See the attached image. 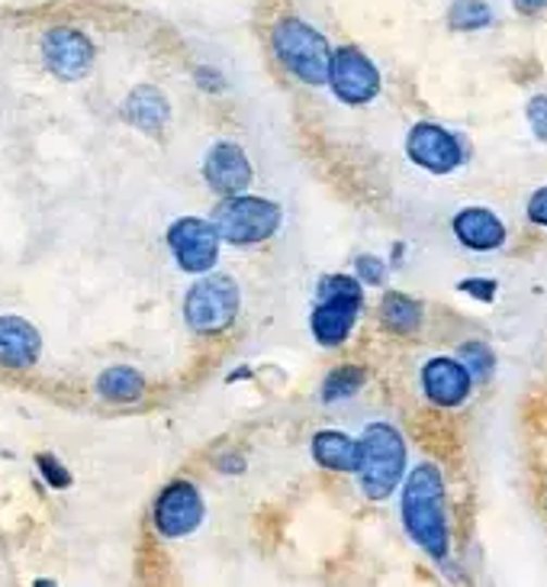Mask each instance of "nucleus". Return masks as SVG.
Instances as JSON below:
<instances>
[{
  "label": "nucleus",
  "instance_id": "f257e3e1",
  "mask_svg": "<svg viewBox=\"0 0 547 587\" xmlns=\"http://www.w3.org/2000/svg\"><path fill=\"white\" fill-rule=\"evenodd\" d=\"M399 516L409 539L432 559H445L451 549V529L445 513V478L438 465L422 462L409 472L399 498Z\"/></svg>",
  "mask_w": 547,
  "mask_h": 587
},
{
  "label": "nucleus",
  "instance_id": "f03ea898",
  "mask_svg": "<svg viewBox=\"0 0 547 587\" xmlns=\"http://www.w3.org/2000/svg\"><path fill=\"white\" fill-rule=\"evenodd\" d=\"M358 485L364 498L387 501L406 475V439L390 423H371L358 439Z\"/></svg>",
  "mask_w": 547,
  "mask_h": 587
},
{
  "label": "nucleus",
  "instance_id": "7ed1b4c3",
  "mask_svg": "<svg viewBox=\"0 0 547 587\" xmlns=\"http://www.w3.org/2000/svg\"><path fill=\"white\" fill-rule=\"evenodd\" d=\"M364 307V284L351 274H328L319 281L315 307L310 317L313 339L325 348H338L348 342V335L358 323V314Z\"/></svg>",
  "mask_w": 547,
  "mask_h": 587
},
{
  "label": "nucleus",
  "instance_id": "20e7f679",
  "mask_svg": "<svg viewBox=\"0 0 547 587\" xmlns=\"http://www.w3.org/2000/svg\"><path fill=\"white\" fill-rule=\"evenodd\" d=\"M281 223H284L281 204H274L268 197H254V194L223 197L213 210V227H216L220 240L235 249L268 243L281 230Z\"/></svg>",
  "mask_w": 547,
  "mask_h": 587
},
{
  "label": "nucleus",
  "instance_id": "39448f33",
  "mask_svg": "<svg viewBox=\"0 0 547 587\" xmlns=\"http://www.w3.org/2000/svg\"><path fill=\"white\" fill-rule=\"evenodd\" d=\"M271 49L277 62L303 84H325L328 75V39L300 16H284L271 29Z\"/></svg>",
  "mask_w": 547,
  "mask_h": 587
},
{
  "label": "nucleus",
  "instance_id": "423d86ee",
  "mask_svg": "<svg viewBox=\"0 0 547 587\" xmlns=\"http://www.w3.org/2000/svg\"><path fill=\"white\" fill-rule=\"evenodd\" d=\"M241 294L229 274H200L184 297V320L197 335L226 333L238 317Z\"/></svg>",
  "mask_w": 547,
  "mask_h": 587
},
{
  "label": "nucleus",
  "instance_id": "0eeeda50",
  "mask_svg": "<svg viewBox=\"0 0 547 587\" xmlns=\"http://www.w3.org/2000/svg\"><path fill=\"white\" fill-rule=\"evenodd\" d=\"M167 249L174 255L177 268L187 274H207L216 258H220V233L213 227V220H200V217H181L167 227Z\"/></svg>",
  "mask_w": 547,
  "mask_h": 587
},
{
  "label": "nucleus",
  "instance_id": "6e6552de",
  "mask_svg": "<svg viewBox=\"0 0 547 587\" xmlns=\"http://www.w3.org/2000/svg\"><path fill=\"white\" fill-rule=\"evenodd\" d=\"M325 84L332 87V94L341 100V103H351V107H361V103H371L377 94H381V72L377 65L355 46H341L332 52L328 59V75Z\"/></svg>",
  "mask_w": 547,
  "mask_h": 587
},
{
  "label": "nucleus",
  "instance_id": "1a4fd4ad",
  "mask_svg": "<svg viewBox=\"0 0 547 587\" xmlns=\"http://www.w3.org/2000/svg\"><path fill=\"white\" fill-rule=\"evenodd\" d=\"M207 516V503L194 481H171L152 506V526L164 539H184L200 529Z\"/></svg>",
  "mask_w": 547,
  "mask_h": 587
},
{
  "label": "nucleus",
  "instance_id": "9d476101",
  "mask_svg": "<svg viewBox=\"0 0 547 587\" xmlns=\"http://www.w3.org/2000/svg\"><path fill=\"white\" fill-rule=\"evenodd\" d=\"M42 62L62 82H80L94 69V42L72 26H55L42 36Z\"/></svg>",
  "mask_w": 547,
  "mask_h": 587
},
{
  "label": "nucleus",
  "instance_id": "9b49d317",
  "mask_svg": "<svg viewBox=\"0 0 547 587\" xmlns=\"http://www.w3.org/2000/svg\"><path fill=\"white\" fill-rule=\"evenodd\" d=\"M406 156L409 162L432 174H448L464 162V149L458 136L438 123H415L406 136Z\"/></svg>",
  "mask_w": 547,
  "mask_h": 587
},
{
  "label": "nucleus",
  "instance_id": "f8f14e48",
  "mask_svg": "<svg viewBox=\"0 0 547 587\" xmlns=\"http://www.w3.org/2000/svg\"><path fill=\"white\" fill-rule=\"evenodd\" d=\"M251 178H254V171H251V162H248V156H245V149L238 143L220 139L203 156V181L220 197L245 194V187H251Z\"/></svg>",
  "mask_w": 547,
  "mask_h": 587
},
{
  "label": "nucleus",
  "instance_id": "ddd939ff",
  "mask_svg": "<svg viewBox=\"0 0 547 587\" xmlns=\"http://www.w3.org/2000/svg\"><path fill=\"white\" fill-rule=\"evenodd\" d=\"M470 388H473V378L458 358L438 355L425 362L422 368V391L435 407H445V411L461 407L470 398Z\"/></svg>",
  "mask_w": 547,
  "mask_h": 587
},
{
  "label": "nucleus",
  "instance_id": "4468645a",
  "mask_svg": "<svg viewBox=\"0 0 547 587\" xmlns=\"http://www.w3.org/2000/svg\"><path fill=\"white\" fill-rule=\"evenodd\" d=\"M42 355L39 330L16 314L0 317V368L3 371H29Z\"/></svg>",
  "mask_w": 547,
  "mask_h": 587
},
{
  "label": "nucleus",
  "instance_id": "2eb2a0df",
  "mask_svg": "<svg viewBox=\"0 0 547 587\" xmlns=\"http://www.w3.org/2000/svg\"><path fill=\"white\" fill-rule=\"evenodd\" d=\"M455 236L473 252H493L506 243V223L486 207H464L455 217Z\"/></svg>",
  "mask_w": 547,
  "mask_h": 587
},
{
  "label": "nucleus",
  "instance_id": "dca6fc26",
  "mask_svg": "<svg viewBox=\"0 0 547 587\" xmlns=\"http://www.w3.org/2000/svg\"><path fill=\"white\" fill-rule=\"evenodd\" d=\"M123 117L136 126V130H142V133H149V136H158L164 126H167V120H171V103H167V97L152 87V84H139L136 90H129V97H126V103H123Z\"/></svg>",
  "mask_w": 547,
  "mask_h": 587
},
{
  "label": "nucleus",
  "instance_id": "f3484780",
  "mask_svg": "<svg viewBox=\"0 0 547 587\" xmlns=\"http://www.w3.org/2000/svg\"><path fill=\"white\" fill-rule=\"evenodd\" d=\"M313 458L319 468L338 472V475H355L358 468V439L338 429H319L313 436Z\"/></svg>",
  "mask_w": 547,
  "mask_h": 587
},
{
  "label": "nucleus",
  "instance_id": "a211bd4d",
  "mask_svg": "<svg viewBox=\"0 0 547 587\" xmlns=\"http://www.w3.org/2000/svg\"><path fill=\"white\" fill-rule=\"evenodd\" d=\"M97 394L107 404H136L146 394V378L139 368L133 365H113L107 371H100L97 378Z\"/></svg>",
  "mask_w": 547,
  "mask_h": 587
},
{
  "label": "nucleus",
  "instance_id": "6ab92c4d",
  "mask_svg": "<svg viewBox=\"0 0 547 587\" xmlns=\"http://www.w3.org/2000/svg\"><path fill=\"white\" fill-rule=\"evenodd\" d=\"M381 320L393 335H412L422 327V304L412 301L409 294L387 291L381 301Z\"/></svg>",
  "mask_w": 547,
  "mask_h": 587
},
{
  "label": "nucleus",
  "instance_id": "aec40b11",
  "mask_svg": "<svg viewBox=\"0 0 547 587\" xmlns=\"http://www.w3.org/2000/svg\"><path fill=\"white\" fill-rule=\"evenodd\" d=\"M368 381L364 365H338L325 375L322 381V404H338V401H351Z\"/></svg>",
  "mask_w": 547,
  "mask_h": 587
},
{
  "label": "nucleus",
  "instance_id": "412c9836",
  "mask_svg": "<svg viewBox=\"0 0 547 587\" xmlns=\"http://www.w3.org/2000/svg\"><path fill=\"white\" fill-rule=\"evenodd\" d=\"M448 23L461 33H473V29H483L493 23V10L486 0H451Z\"/></svg>",
  "mask_w": 547,
  "mask_h": 587
},
{
  "label": "nucleus",
  "instance_id": "4be33fe9",
  "mask_svg": "<svg viewBox=\"0 0 547 587\" xmlns=\"http://www.w3.org/2000/svg\"><path fill=\"white\" fill-rule=\"evenodd\" d=\"M458 362L468 368L473 381H476V378H480V381H486V378L493 375V365H496V358H493L489 345H486V342H476V339L461 345V358H458Z\"/></svg>",
  "mask_w": 547,
  "mask_h": 587
},
{
  "label": "nucleus",
  "instance_id": "5701e85b",
  "mask_svg": "<svg viewBox=\"0 0 547 587\" xmlns=\"http://www.w3.org/2000/svg\"><path fill=\"white\" fill-rule=\"evenodd\" d=\"M36 468H39V475H42V481L52 488V491H65V488H72V472L55 458V455H49V452H39L36 455Z\"/></svg>",
  "mask_w": 547,
  "mask_h": 587
},
{
  "label": "nucleus",
  "instance_id": "b1692460",
  "mask_svg": "<svg viewBox=\"0 0 547 587\" xmlns=\"http://www.w3.org/2000/svg\"><path fill=\"white\" fill-rule=\"evenodd\" d=\"M384 274H387L384 258H377V255H358L355 258V278L361 284H384Z\"/></svg>",
  "mask_w": 547,
  "mask_h": 587
},
{
  "label": "nucleus",
  "instance_id": "393cba45",
  "mask_svg": "<svg viewBox=\"0 0 547 587\" xmlns=\"http://www.w3.org/2000/svg\"><path fill=\"white\" fill-rule=\"evenodd\" d=\"M529 123H532V133L547 143V94H538V97H532L529 100Z\"/></svg>",
  "mask_w": 547,
  "mask_h": 587
},
{
  "label": "nucleus",
  "instance_id": "a878e982",
  "mask_svg": "<svg viewBox=\"0 0 547 587\" xmlns=\"http://www.w3.org/2000/svg\"><path fill=\"white\" fill-rule=\"evenodd\" d=\"M461 291L476 297V301H493L496 297V281H480V278H468L461 281Z\"/></svg>",
  "mask_w": 547,
  "mask_h": 587
},
{
  "label": "nucleus",
  "instance_id": "bb28decb",
  "mask_svg": "<svg viewBox=\"0 0 547 587\" xmlns=\"http://www.w3.org/2000/svg\"><path fill=\"white\" fill-rule=\"evenodd\" d=\"M529 220L538 223V227H547V187L532 194V200H529Z\"/></svg>",
  "mask_w": 547,
  "mask_h": 587
},
{
  "label": "nucleus",
  "instance_id": "cd10ccee",
  "mask_svg": "<svg viewBox=\"0 0 547 587\" xmlns=\"http://www.w3.org/2000/svg\"><path fill=\"white\" fill-rule=\"evenodd\" d=\"M197 84L203 87V90H223V75L220 72H213V69H197Z\"/></svg>",
  "mask_w": 547,
  "mask_h": 587
},
{
  "label": "nucleus",
  "instance_id": "c85d7f7f",
  "mask_svg": "<svg viewBox=\"0 0 547 587\" xmlns=\"http://www.w3.org/2000/svg\"><path fill=\"white\" fill-rule=\"evenodd\" d=\"M220 472H226V475L245 472V458H241V455H226V458H220Z\"/></svg>",
  "mask_w": 547,
  "mask_h": 587
},
{
  "label": "nucleus",
  "instance_id": "c756f323",
  "mask_svg": "<svg viewBox=\"0 0 547 587\" xmlns=\"http://www.w3.org/2000/svg\"><path fill=\"white\" fill-rule=\"evenodd\" d=\"M519 13H542L547 7V0H512Z\"/></svg>",
  "mask_w": 547,
  "mask_h": 587
},
{
  "label": "nucleus",
  "instance_id": "7c9ffc66",
  "mask_svg": "<svg viewBox=\"0 0 547 587\" xmlns=\"http://www.w3.org/2000/svg\"><path fill=\"white\" fill-rule=\"evenodd\" d=\"M33 587H59L55 582H49V578H39V582H33Z\"/></svg>",
  "mask_w": 547,
  "mask_h": 587
}]
</instances>
